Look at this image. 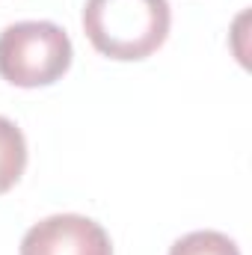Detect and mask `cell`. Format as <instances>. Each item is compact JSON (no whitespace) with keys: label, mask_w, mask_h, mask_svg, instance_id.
<instances>
[{"label":"cell","mask_w":252,"mask_h":255,"mask_svg":"<svg viewBox=\"0 0 252 255\" xmlns=\"http://www.w3.org/2000/svg\"><path fill=\"white\" fill-rule=\"evenodd\" d=\"M169 0H86L83 33L110 60L133 63L151 57L169 36Z\"/></svg>","instance_id":"cell-1"},{"label":"cell","mask_w":252,"mask_h":255,"mask_svg":"<svg viewBox=\"0 0 252 255\" xmlns=\"http://www.w3.org/2000/svg\"><path fill=\"white\" fill-rule=\"evenodd\" d=\"M71 57V39L54 21H18L0 33V77L12 86H51L68 71Z\"/></svg>","instance_id":"cell-2"},{"label":"cell","mask_w":252,"mask_h":255,"mask_svg":"<svg viewBox=\"0 0 252 255\" xmlns=\"http://www.w3.org/2000/svg\"><path fill=\"white\" fill-rule=\"evenodd\" d=\"M21 255H113L101 223L80 214H54L27 229Z\"/></svg>","instance_id":"cell-3"},{"label":"cell","mask_w":252,"mask_h":255,"mask_svg":"<svg viewBox=\"0 0 252 255\" xmlns=\"http://www.w3.org/2000/svg\"><path fill=\"white\" fill-rule=\"evenodd\" d=\"M27 166V139L12 119L0 116V193L12 190Z\"/></svg>","instance_id":"cell-4"},{"label":"cell","mask_w":252,"mask_h":255,"mask_svg":"<svg viewBox=\"0 0 252 255\" xmlns=\"http://www.w3.org/2000/svg\"><path fill=\"white\" fill-rule=\"evenodd\" d=\"M169 255H241L238 244L223 232H190L172 244Z\"/></svg>","instance_id":"cell-5"}]
</instances>
